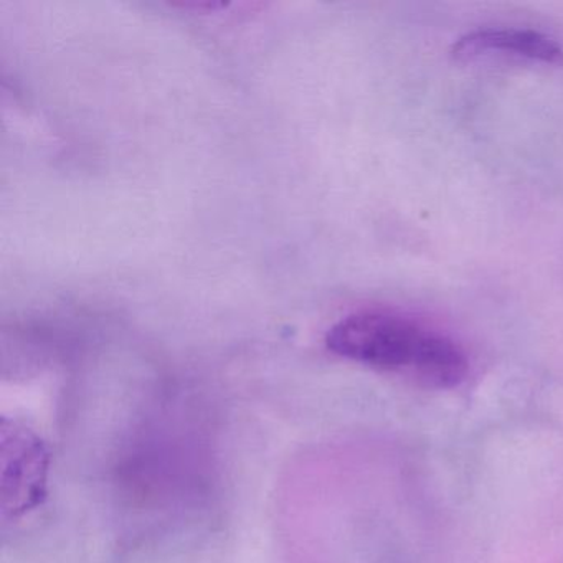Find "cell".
Wrapping results in <instances>:
<instances>
[{
	"mask_svg": "<svg viewBox=\"0 0 563 563\" xmlns=\"http://www.w3.org/2000/svg\"><path fill=\"white\" fill-rule=\"evenodd\" d=\"M332 354L428 388H454L466 380L470 361L450 335L391 311H357L325 335Z\"/></svg>",
	"mask_w": 563,
	"mask_h": 563,
	"instance_id": "1",
	"label": "cell"
},
{
	"mask_svg": "<svg viewBox=\"0 0 563 563\" xmlns=\"http://www.w3.org/2000/svg\"><path fill=\"white\" fill-rule=\"evenodd\" d=\"M451 55L460 62L484 57H514L542 65H563V47L549 35L530 29H479L454 42Z\"/></svg>",
	"mask_w": 563,
	"mask_h": 563,
	"instance_id": "2",
	"label": "cell"
}]
</instances>
